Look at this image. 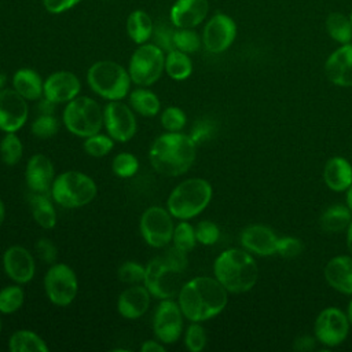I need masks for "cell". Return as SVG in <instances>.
Segmentation results:
<instances>
[{"label":"cell","mask_w":352,"mask_h":352,"mask_svg":"<svg viewBox=\"0 0 352 352\" xmlns=\"http://www.w3.org/2000/svg\"><path fill=\"white\" fill-rule=\"evenodd\" d=\"M29 117L28 100L14 88L0 89V131L18 132Z\"/></svg>","instance_id":"cell-16"},{"label":"cell","mask_w":352,"mask_h":352,"mask_svg":"<svg viewBox=\"0 0 352 352\" xmlns=\"http://www.w3.org/2000/svg\"><path fill=\"white\" fill-rule=\"evenodd\" d=\"M81 92L80 78L69 70H58L44 80V95L56 104L67 103Z\"/></svg>","instance_id":"cell-19"},{"label":"cell","mask_w":352,"mask_h":352,"mask_svg":"<svg viewBox=\"0 0 352 352\" xmlns=\"http://www.w3.org/2000/svg\"><path fill=\"white\" fill-rule=\"evenodd\" d=\"M103 126L116 142H129L138 132L136 113L122 100H109L103 107Z\"/></svg>","instance_id":"cell-12"},{"label":"cell","mask_w":352,"mask_h":352,"mask_svg":"<svg viewBox=\"0 0 352 352\" xmlns=\"http://www.w3.org/2000/svg\"><path fill=\"white\" fill-rule=\"evenodd\" d=\"M212 133V125L206 121H199L195 124V126L192 128V132H191V138L194 139V142L198 144L204 140H206L209 138V135Z\"/></svg>","instance_id":"cell-49"},{"label":"cell","mask_w":352,"mask_h":352,"mask_svg":"<svg viewBox=\"0 0 352 352\" xmlns=\"http://www.w3.org/2000/svg\"><path fill=\"white\" fill-rule=\"evenodd\" d=\"M111 170L121 179H129L139 170V160L135 154L128 151L118 153L111 162Z\"/></svg>","instance_id":"cell-39"},{"label":"cell","mask_w":352,"mask_h":352,"mask_svg":"<svg viewBox=\"0 0 352 352\" xmlns=\"http://www.w3.org/2000/svg\"><path fill=\"white\" fill-rule=\"evenodd\" d=\"M165 73L175 81L187 80L192 73V60L188 54L172 50L165 54Z\"/></svg>","instance_id":"cell-32"},{"label":"cell","mask_w":352,"mask_h":352,"mask_svg":"<svg viewBox=\"0 0 352 352\" xmlns=\"http://www.w3.org/2000/svg\"><path fill=\"white\" fill-rule=\"evenodd\" d=\"M175 26L166 22H158L154 23V29H153V43L155 45H158L161 50H164L165 52H169L172 50H175L173 47V34H175Z\"/></svg>","instance_id":"cell-44"},{"label":"cell","mask_w":352,"mask_h":352,"mask_svg":"<svg viewBox=\"0 0 352 352\" xmlns=\"http://www.w3.org/2000/svg\"><path fill=\"white\" fill-rule=\"evenodd\" d=\"M302 242L294 236H282L278 239L276 253L285 258H293L302 253Z\"/></svg>","instance_id":"cell-46"},{"label":"cell","mask_w":352,"mask_h":352,"mask_svg":"<svg viewBox=\"0 0 352 352\" xmlns=\"http://www.w3.org/2000/svg\"><path fill=\"white\" fill-rule=\"evenodd\" d=\"M323 179L330 190L345 191L352 184V165L342 157H333L324 165Z\"/></svg>","instance_id":"cell-26"},{"label":"cell","mask_w":352,"mask_h":352,"mask_svg":"<svg viewBox=\"0 0 352 352\" xmlns=\"http://www.w3.org/2000/svg\"><path fill=\"white\" fill-rule=\"evenodd\" d=\"M43 285L47 298L56 307L70 305L78 293L77 275L66 263L51 264L44 275Z\"/></svg>","instance_id":"cell-10"},{"label":"cell","mask_w":352,"mask_h":352,"mask_svg":"<svg viewBox=\"0 0 352 352\" xmlns=\"http://www.w3.org/2000/svg\"><path fill=\"white\" fill-rule=\"evenodd\" d=\"M34 249H36V253L38 256V258L45 263V264H54L56 263V258H58V249L55 246V243L48 239V238H40L36 241V245H34Z\"/></svg>","instance_id":"cell-47"},{"label":"cell","mask_w":352,"mask_h":352,"mask_svg":"<svg viewBox=\"0 0 352 352\" xmlns=\"http://www.w3.org/2000/svg\"><path fill=\"white\" fill-rule=\"evenodd\" d=\"M98 194L95 180L80 170H65L55 176L51 198L65 209H76L91 204Z\"/></svg>","instance_id":"cell-7"},{"label":"cell","mask_w":352,"mask_h":352,"mask_svg":"<svg viewBox=\"0 0 352 352\" xmlns=\"http://www.w3.org/2000/svg\"><path fill=\"white\" fill-rule=\"evenodd\" d=\"M326 282L337 292L352 294V256H336L324 267Z\"/></svg>","instance_id":"cell-24"},{"label":"cell","mask_w":352,"mask_h":352,"mask_svg":"<svg viewBox=\"0 0 352 352\" xmlns=\"http://www.w3.org/2000/svg\"><path fill=\"white\" fill-rule=\"evenodd\" d=\"M165 51L154 43L138 45L128 63L131 80L138 87H151L165 72Z\"/></svg>","instance_id":"cell-9"},{"label":"cell","mask_w":352,"mask_h":352,"mask_svg":"<svg viewBox=\"0 0 352 352\" xmlns=\"http://www.w3.org/2000/svg\"><path fill=\"white\" fill-rule=\"evenodd\" d=\"M188 267L187 253L173 245L153 257L146 264L143 285L154 298H175L183 286V278Z\"/></svg>","instance_id":"cell-3"},{"label":"cell","mask_w":352,"mask_h":352,"mask_svg":"<svg viewBox=\"0 0 352 352\" xmlns=\"http://www.w3.org/2000/svg\"><path fill=\"white\" fill-rule=\"evenodd\" d=\"M87 84L94 94L109 100H122L131 92L128 69L114 60H98L87 70Z\"/></svg>","instance_id":"cell-6"},{"label":"cell","mask_w":352,"mask_h":352,"mask_svg":"<svg viewBox=\"0 0 352 352\" xmlns=\"http://www.w3.org/2000/svg\"><path fill=\"white\" fill-rule=\"evenodd\" d=\"M153 29L154 22L151 16L143 10H135L126 18V33L129 38L138 45L150 41Z\"/></svg>","instance_id":"cell-29"},{"label":"cell","mask_w":352,"mask_h":352,"mask_svg":"<svg viewBox=\"0 0 352 352\" xmlns=\"http://www.w3.org/2000/svg\"><path fill=\"white\" fill-rule=\"evenodd\" d=\"M139 230L143 241L154 248L164 249L172 242L175 223L166 208L153 205L147 208L139 220Z\"/></svg>","instance_id":"cell-11"},{"label":"cell","mask_w":352,"mask_h":352,"mask_svg":"<svg viewBox=\"0 0 352 352\" xmlns=\"http://www.w3.org/2000/svg\"><path fill=\"white\" fill-rule=\"evenodd\" d=\"M201 37L208 52L221 54L232 45L236 37V23L230 15L217 12L208 19Z\"/></svg>","instance_id":"cell-14"},{"label":"cell","mask_w":352,"mask_h":352,"mask_svg":"<svg viewBox=\"0 0 352 352\" xmlns=\"http://www.w3.org/2000/svg\"><path fill=\"white\" fill-rule=\"evenodd\" d=\"M213 274L228 293L239 294L253 289L258 278V268L248 250L230 248L216 257Z\"/></svg>","instance_id":"cell-4"},{"label":"cell","mask_w":352,"mask_h":352,"mask_svg":"<svg viewBox=\"0 0 352 352\" xmlns=\"http://www.w3.org/2000/svg\"><path fill=\"white\" fill-rule=\"evenodd\" d=\"M23 155V144L15 132H6L0 140V158L4 165H16Z\"/></svg>","instance_id":"cell-35"},{"label":"cell","mask_w":352,"mask_h":352,"mask_svg":"<svg viewBox=\"0 0 352 352\" xmlns=\"http://www.w3.org/2000/svg\"><path fill=\"white\" fill-rule=\"evenodd\" d=\"M346 246H348V250L352 256V221L349 223V226L346 228Z\"/></svg>","instance_id":"cell-53"},{"label":"cell","mask_w":352,"mask_h":352,"mask_svg":"<svg viewBox=\"0 0 352 352\" xmlns=\"http://www.w3.org/2000/svg\"><path fill=\"white\" fill-rule=\"evenodd\" d=\"M352 221V210L345 205H331L320 216L319 224L324 232L337 234L348 228Z\"/></svg>","instance_id":"cell-31"},{"label":"cell","mask_w":352,"mask_h":352,"mask_svg":"<svg viewBox=\"0 0 352 352\" xmlns=\"http://www.w3.org/2000/svg\"><path fill=\"white\" fill-rule=\"evenodd\" d=\"M184 345L190 352H201L206 345V331L201 322H191L184 333Z\"/></svg>","instance_id":"cell-43"},{"label":"cell","mask_w":352,"mask_h":352,"mask_svg":"<svg viewBox=\"0 0 352 352\" xmlns=\"http://www.w3.org/2000/svg\"><path fill=\"white\" fill-rule=\"evenodd\" d=\"M177 302L190 322H205L217 316L228 302V292L214 276H195L183 283Z\"/></svg>","instance_id":"cell-1"},{"label":"cell","mask_w":352,"mask_h":352,"mask_svg":"<svg viewBox=\"0 0 352 352\" xmlns=\"http://www.w3.org/2000/svg\"><path fill=\"white\" fill-rule=\"evenodd\" d=\"M1 315V314H0ZM1 327H3V322H1V316H0V334H1Z\"/></svg>","instance_id":"cell-58"},{"label":"cell","mask_w":352,"mask_h":352,"mask_svg":"<svg viewBox=\"0 0 352 352\" xmlns=\"http://www.w3.org/2000/svg\"><path fill=\"white\" fill-rule=\"evenodd\" d=\"M183 319L184 315L177 300H160L153 316V330L155 338L165 345L177 342L183 333Z\"/></svg>","instance_id":"cell-13"},{"label":"cell","mask_w":352,"mask_h":352,"mask_svg":"<svg viewBox=\"0 0 352 352\" xmlns=\"http://www.w3.org/2000/svg\"><path fill=\"white\" fill-rule=\"evenodd\" d=\"M324 72L334 85L352 87V44H341L324 63Z\"/></svg>","instance_id":"cell-23"},{"label":"cell","mask_w":352,"mask_h":352,"mask_svg":"<svg viewBox=\"0 0 352 352\" xmlns=\"http://www.w3.org/2000/svg\"><path fill=\"white\" fill-rule=\"evenodd\" d=\"M346 316H348V320H349V323L352 324V300L349 301V304H348V309H346Z\"/></svg>","instance_id":"cell-57"},{"label":"cell","mask_w":352,"mask_h":352,"mask_svg":"<svg viewBox=\"0 0 352 352\" xmlns=\"http://www.w3.org/2000/svg\"><path fill=\"white\" fill-rule=\"evenodd\" d=\"M25 302V290L19 283L7 285L0 289V314L12 315L18 312Z\"/></svg>","instance_id":"cell-34"},{"label":"cell","mask_w":352,"mask_h":352,"mask_svg":"<svg viewBox=\"0 0 352 352\" xmlns=\"http://www.w3.org/2000/svg\"><path fill=\"white\" fill-rule=\"evenodd\" d=\"M6 275L15 283L26 285L36 275V260L30 250L21 245L7 248L1 256Z\"/></svg>","instance_id":"cell-17"},{"label":"cell","mask_w":352,"mask_h":352,"mask_svg":"<svg viewBox=\"0 0 352 352\" xmlns=\"http://www.w3.org/2000/svg\"><path fill=\"white\" fill-rule=\"evenodd\" d=\"M315 342H316V337L312 338V337H309V336H302V337H298V338L294 341L293 348H294L296 351L308 352V351L315 349Z\"/></svg>","instance_id":"cell-50"},{"label":"cell","mask_w":352,"mask_h":352,"mask_svg":"<svg viewBox=\"0 0 352 352\" xmlns=\"http://www.w3.org/2000/svg\"><path fill=\"white\" fill-rule=\"evenodd\" d=\"M12 88L28 102H36L44 95V81L41 76L30 67H21L12 74Z\"/></svg>","instance_id":"cell-25"},{"label":"cell","mask_w":352,"mask_h":352,"mask_svg":"<svg viewBox=\"0 0 352 352\" xmlns=\"http://www.w3.org/2000/svg\"><path fill=\"white\" fill-rule=\"evenodd\" d=\"M128 103L132 110L142 117H155L161 110L158 95L147 87H139L131 91L128 94Z\"/></svg>","instance_id":"cell-28"},{"label":"cell","mask_w":352,"mask_h":352,"mask_svg":"<svg viewBox=\"0 0 352 352\" xmlns=\"http://www.w3.org/2000/svg\"><path fill=\"white\" fill-rule=\"evenodd\" d=\"M59 131V120L54 114H40L30 124V132L38 139H50Z\"/></svg>","instance_id":"cell-40"},{"label":"cell","mask_w":352,"mask_h":352,"mask_svg":"<svg viewBox=\"0 0 352 352\" xmlns=\"http://www.w3.org/2000/svg\"><path fill=\"white\" fill-rule=\"evenodd\" d=\"M8 349L11 352H48V345L36 331L19 329L8 338Z\"/></svg>","instance_id":"cell-30"},{"label":"cell","mask_w":352,"mask_h":352,"mask_svg":"<svg viewBox=\"0 0 352 352\" xmlns=\"http://www.w3.org/2000/svg\"><path fill=\"white\" fill-rule=\"evenodd\" d=\"M197 157V143L190 135L165 132L154 139L148 148L153 169L168 177H177L190 170Z\"/></svg>","instance_id":"cell-2"},{"label":"cell","mask_w":352,"mask_h":352,"mask_svg":"<svg viewBox=\"0 0 352 352\" xmlns=\"http://www.w3.org/2000/svg\"><path fill=\"white\" fill-rule=\"evenodd\" d=\"M346 206L352 210V184L346 190Z\"/></svg>","instance_id":"cell-55"},{"label":"cell","mask_w":352,"mask_h":352,"mask_svg":"<svg viewBox=\"0 0 352 352\" xmlns=\"http://www.w3.org/2000/svg\"><path fill=\"white\" fill-rule=\"evenodd\" d=\"M146 274V265H142L138 261H125L117 270L118 279L125 285H136L143 283Z\"/></svg>","instance_id":"cell-42"},{"label":"cell","mask_w":352,"mask_h":352,"mask_svg":"<svg viewBox=\"0 0 352 352\" xmlns=\"http://www.w3.org/2000/svg\"><path fill=\"white\" fill-rule=\"evenodd\" d=\"M160 121L166 132H182L186 126L187 116L183 109L177 106H168L160 114Z\"/></svg>","instance_id":"cell-41"},{"label":"cell","mask_w":352,"mask_h":352,"mask_svg":"<svg viewBox=\"0 0 352 352\" xmlns=\"http://www.w3.org/2000/svg\"><path fill=\"white\" fill-rule=\"evenodd\" d=\"M62 122L72 135L85 139L102 131L103 107L91 96L78 95L66 103Z\"/></svg>","instance_id":"cell-8"},{"label":"cell","mask_w":352,"mask_h":352,"mask_svg":"<svg viewBox=\"0 0 352 352\" xmlns=\"http://www.w3.org/2000/svg\"><path fill=\"white\" fill-rule=\"evenodd\" d=\"M324 28L327 34L338 44H348L352 41V25L349 16L342 12H330L326 18Z\"/></svg>","instance_id":"cell-33"},{"label":"cell","mask_w":352,"mask_h":352,"mask_svg":"<svg viewBox=\"0 0 352 352\" xmlns=\"http://www.w3.org/2000/svg\"><path fill=\"white\" fill-rule=\"evenodd\" d=\"M212 184L202 177H190L179 183L166 199V209L177 220H190L202 213L210 204Z\"/></svg>","instance_id":"cell-5"},{"label":"cell","mask_w":352,"mask_h":352,"mask_svg":"<svg viewBox=\"0 0 352 352\" xmlns=\"http://www.w3.org/2000/svg\"><path fill=\"white\" fill-rule=\"evenodd\" d=\"M140 351L142 352H165V344H162L161 341L155 340H146L143 341V344L140 345Z\"/></svg>","instance_id":"cell-52"},{"label":"cell","mask_w":352,"mask_h":352,"mask_svg":"<svg viewBox=\"0 0 352 352\" xmlns=\"http://www.w3.org/2000/svg\"><path fill=\"white\" fill-rule=\"evenodd\" d=\"M6 84H7V76L3 72H0V89H3Z\"/></svg>","instance_id":"cell-56"},{"label":"cell","mask_w":352,"mask_h":352,"mask_svg":"<svg viewBox=\"0 0 352 352\" xmlns=\"http://www.w3.org/2000/svg\"><path fill=\"white\" fill-rule=\"evenodd\" d=\"M55 176L54 164L45 154L36 153L28 160L25 168V182L30 192L51 195V187Z\"/></svg>","instance_id":"cell-18"},{"label":"cell","mask_w":352,"mask_h":352,"mask_svg":"<svg viewBox=\"0 0 352 352\" xmlns=\"http://www.w3.org/2000/svg\"><path fill=\"white\" fill-rule=\"evenodd\" d=\"M114 142L116 140L110 135H104L99 132L85 138L82 143V148L88 155L100 158L107 155L114 148Z\"/></svg>","instance_id":"cell-38"},{"label":"cell","mask_w":352,"mask_h":352,"mask_svg":"<svg viewBox=\"0 0 352 352\" xmlns=\"http://www.w3.org/2000/svg\"><path fill=\"white\" fill-rule=\"evenodd\" d=\"M37 104H36V110H37V114H54L55 113V107H56V103L47 99L45 96L40 98L38 100H36Z\"/></svg>","instance_id":"cell-51"},{"label":"cell","mask_w":352,"mask_h":352,"mask_svg":"<svg viewBox=\"0 0 352 352\" xmlns=\"http://www.w3.org/2000/svg\"><path fill=\"white\" fill-rule=\"evenodd\" d=\"M209 12L208 0H176L169 11V21L175 28H195Z\"/></svg>","instance_id":"cell-22"},{"label":"cell","mask_w":352,"mask_h":352,"mask_svg":"<svg viewBox=\"0 0 352 352\" xmlns=\"http://www.w3.org/2000/svg\"><path fill=\"white\" fill-rule=\"evenodd\" d=\"M173 47L186 54H194L202 47V37L194 28H176L173 34Z\"/></svg>","instance_id":"cell-37"},{"label":"cell","mask_w":352,"mask_h":352,"mask_svg":"<svg viewBox=\"0 0 352 352\" xmlns=\"http://www.w3.org/2000/svg\"><path fill=\"white\" fill-rule=\"evenodd\" d=\"M348 316L336 307L320 311L315 320V337L326 346H337L346 338L349 333Z\"/></svg>","instance_id":"cell-15"},{"label":"cell","mask_w":352,"mask_h":352,"mask_svg":"<svg viewBox=\"0 0 352 352\" xmlns=\"http://www.w3.org/2000/svg\"><path fill=\"white\" fill-rule=\"evenodd\" d=\"M51 195L45 194H36L32 192L29 198V205L32 210L33 220L36 221L37 226H40L44 230H51L56 226V210L52 204Z\"/></svg>","instance_id":"cell-27"},{"label":"cell","mask_w":352,"mask_h":352,"mask_svg":"<svg viewBox=\"0 0 352 352\" xmlns=\"http://www.w3.org/2000/svg\"><path fill=\"white\" fill-rule=\"evenodd\" d=\"M172 243L176 249L188 254L198 243L197 236H195V227L191 223H188L187 220H180L175 226Z\"/></svg>","instance_id":"cell-36"},{"label":"cell","mask_w":352,"mask_h":352,"mask_svg":"<svg viewBox=\"0 0 352 352\" xmlns=\"http://www.w3.org/2000/svg\"><path fill=\"white\" fill-rule=\"evenodd\" d=\"M47 12L58 15L76 7L81 0H41Z\"/></svg>","instance_id":"cell-48"},{"label":"cell","mask_w":352,"mask_h":352,"mask_svg":"<svg viewBox=\"0 0 352 352\" xmlns=\"http://www.w3.org/2000/svg\"><path fill=\"white\" fill-rule=\"evenodd\" d=\"M151 297L153 296L143 283L129 285L117 298V311L124 319H139L148 311Z\"/></svg>","instance_id":"cell-20"},{"label":"cell","mask_w":352,"mask_h":352,"mask_svg":"<svg viewBox=\"0 0 352 352\" xmlns=\"http://www.w3.org/2000/svg\"><path fill=\"white\" fill-rule=\"evenodd\" d=\"M4 219H6V205H4L3 199L0 198V227L4 223Z\"/></svg>","instance_id":"cell-54"},{"label":"cell","mask_w":352,"mask_h":352,"mask_svg":"<svg viewBox=\"0 0 352 352\" xmlns=\"http://www.w3.org/2000/svg\"><path fill=\"white\" fill-rule=\"evenodd\" d=\"M195 236H197L198 243H201L204 246H210L219 241L220 230L216 223H213L210 220H201L195 226Z\"/></svg>","instance_id":"cell-45"},{"label":"cell","mask_w":352,"mask_h":352,"mask_svg":"<svg viewBox=\"0 0 352 352\" xmlns=\"http://www.w3.org/2000/svg\"><path fill=\"white\" fill-rule=\"evenodd\" d=\"M349 19H351V25H352V11H351V14H349Z\"/></svg>","instance_id":"cell-59"},{"label":"cell","mask_w":352,"mask_h":352,"mask_svg":"<svg viewBox=\"0 0 352 352\" xmlns=\"http://www.w3.org/2000/svg\"><path fill=\"white\" fill-rule=\"evenodd\" d=\"M279 236L267 226L252 224L241 232V243L245 250L257 256H272L276 253Z\"/></svg>","instance_id":"cell-21"}]
</instances>
